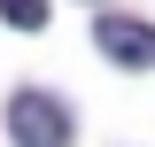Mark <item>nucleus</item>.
I'll list each match as a JSON object with an SVG mask.
<instances>
[{
	"instance_id": "7ed1b4c3",
	"label": "nucleus",
	"mask_w": 155,
	"mask_h": 147,
	"mask_svg": "<svg viewBox=\"0 0 155 147\" xmlns=\"http://www.w3.org/2000/svg\"><path fill=\"white\" fill-rule=\"evenodd\" d=\"M0 23H16V31H39V23H47V0H0Z\"/></svg>"
},
{
	"instance_id": "f257e3e1",
	"label": "nucleus",
	"mask_w": 155,
	"mask_h": 147,
	"mask_svg": "<svg viewBox=\"0 0 155 147\" xmlns=\"http://www.w3.org/2000/svg\"><path fill=\"white\" fill-rule=\"evenodd\" d=\"M8 139L16 147H70V109L54 93H16L8 101Z\"/></svg>"
},
{
	"instance_id": "f03ea898",
	"label": "nucleus",
	"mask_w": 155,
	"mask_h": 147,
	"mask_svg": "<svg viewBox=\"0 0 155 147\" xmlns=\"http://www.w3.org/2000/svg\"><path fill=\"white\" fill-rule=\"evenodd\" d=\"M93 47L116 62V70H147V62H155V23H140V16H101V23H93Z\"/></svg>"
}]
</instances>
